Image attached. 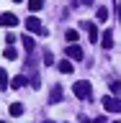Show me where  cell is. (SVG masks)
Listing matches in <instances>:
<instances>
[{"instance_id":"obj_1","label":"cell","mask_w":121,"mask_h":123,"mask_svg":"<svg viewBox=\"0 0 121 123\" xmlns=\"http://www.w3.org/2000/svg\"><path fill=\"white\" fill-rule=\"evenodd\" d=\"M72 92H75L77 98L88 100V98H90V82H88V80H80V82H75V85H72Z\"/></svg>"},{"instance_id":"obj_2","label":"cell","mask_w":121,"mask_h":123,"mask_svg":"<svg viewBox=\"0 0 121 123\" xmlns=\"http://www.w3.org/2000/svg\"><path fill=\"white\" fill-rule=\"evenodd\" d=\"M100 103L106 105L108 113H121V100L114 98V95H103V98H100Z\"/></svg>"},{"instance_id":"obj_3","label":"cell","mask_w":121,"mask_h":123,"mask_svg":"<svg viewBox=\"0 0 121 123\" xmlns=\"http://www.w3.org/2000/svg\"><path fill=\"white\" fill-rule=\"evenodd\" d=\"M26 31H28V33H46V31L41 28V23H39V18H34V15H31L28 21H26Z\"/></svg>"},{"instance_id":"obj_4","label":"cell","mask_w":121,"mask_h":123,"mask_svg":"<svg viewBox=\"0 0 121 123\" xmlns=\"http://www.w3.org/2000/svg\"><path fill=\"white\" fill-rule=\"evenodd\" d=\"M85 31H88V36H90V44H98V28H95V23H88V21H83L80 23Z\"/></svg>"},{"instance_id":"obj_5","label":"cell","mask_w":121,"mask_h":123,"mask_svg":"<svg viewBox=\"0 0 121 123\" xmlns=\"http://www.w3.org/2000/svg\"><path fill=\"white\" fill-rule=\"evenodd\" d=\"M0 26H3V28H13V26H18V18H15L13 13H3L0 15Z\"/></svg>"},{"instance_id":"obj_6","label":"cell","mask_w":121,"mask_h":123,"mask_svg":"<svg viewBox=\"0 0 121 123\" xmlns=\"http://www.w3.org/2000/svg\"><path fill=\"white\" fill-rule=\"evenodd\" d=\"M100 46H103V49H111V46H114V31H111V28L103 31V41H100Z\"/></svg>"},{"instance_id":"obj_7","label":"cell","mask_w":121,"mask_h":123,"mask_svg":"<svg viewBox=\"0 0 121 123\" xmlns=\"http://www.w3.org/2000/svg\"><path fill=\"white\" fill-rule=\"evenodd\" d=\"M67 56H70V59L83 62V49H80V46H67Z\"/></svg>"},{"instance_id":"obj_8","label":"cell","mask_w":121,"mask_h":123,"mask_svg":"<svg viewBox=\"0 0 121 123\" xmlns=\"http://www.w3.org/2000/svg\"><path fill=\"white\" fill-rule=\"evenodd\" d=\"M21 44H23V49H26V51H28V54L34 51V46H36V44H34V38H31V36H23V38H21Z\"/></svg>"},{"instance_id":"obj_9","label":"cell","mask_w":121,"mask_h":123,"mask_svg":"<svg viewBox=\"0 0 121 123\" xmlns=\"http://www.w3.org/2000/svg\"><path fill=\"white\" fill-rule=\"evenodd\" d=\"M57 67H59V72H64V74H72V64H70V59H62Z\"/></svg>"},{"instance_id":"obj_10","label":"cell","mask_w":121,"mask_h":123,"mask_svg":"<svg viewBox=\"0 0 121 123\" xmlns=\"http://www.w3.org/2000/svg\"><path fill=\"white\" fill-rule=\"evenodd\" d=\"M23 85H26V77H23V74H15L13 80H10V87H15V90H18V87H23Z\"/></svg>"},{"instance_id":"obj_11","label":"cell","mask_w":121,"mask_h":123,"mask_svg":"<svg viewBox=\"0 0 121 123\" xmlns=\"http://www.w3.org/2000/svg\"><path fill=\"white\" fill-rule=\"evenodd\" d=\"M44 8V0H28V10L31 13H36V10H41Z\"/></svg>"},{"instance_id":"obj_12","label":"cell","mask_w":121,"mask_h":123,"mask_svg":"<svg viewBox=\"0 0 121 123\" xmlns=\"http://www.w3.org/2000/svg\"><path fill=\"white\" fill-rule=\"evenodd\" d=\"M95 18H98L100 23H103V21H108V8H103V5H100L98 10H95Z\"/></svg>"},{"instance_id":"obj_13","label":"cell","mask_w":121,"mask_h":123,"mask_svg":"<svg viewBox=\"0 0 121 123\" xmlns=\"http://www.w3.org/2000/svg\"><path fill=\"white\" fill-rule=\"evenodd\" d=\"M10 115H23V105L21 103H13V105H10Z\"/></svg>"},{"instance_id":"obj_14","label":"cell","mask_w":121,"mask_h":123,"mask_svg":"<svg viewBox=\"0 0 121 123\" xmlns=\"http://www.w3.org/2000/svg\"><path fill=\"white\" fill-rule=\"evenodd\" d=\"M5 87H10L8 85V74H5V69H0V90H5Z\"/></svg>"},{"instance_id":"obj_15","label":"cell","mask_w":121,"mask_h":123,"mask_svg":"<svg viewBox=\"0 0 121 123\" xmlns=\"http://www.w3.org/2000/svg\"><path fill=\"white\" fill-rule=\"evenodd\" d=\"M57 100H62V87H54L52 90V103H57Z\"/></svg>"},{"instance_id":"obj_16","label":"cell","mask_w":121,"mask_h":123,"mask_svg":"<svg viewBox=\"0 0 121 123\" xmlns=\"http://www.w3.org/2000/svg\"><path fill=\"white\" fill-rule=\"evenodd\" d=\"M3 54H5V59H15V49H13V46H8Z\"/></svg>"},{"instance_id":"obj_17","label":"cell","mask_w":121,"mask_h":123,"mask_svg":"<svg viewBox=\"0 0 121 123\" xmlns=\"http://www.w3.org/2000/svg\"><path fill=\"white\" fill-rule=\"evenodd\" d=\"M64 38H67V41H77V31H67Z\"/></svg>"},{"instance_id":"obj_18","label":"cell","mask_w":121,"mask_h":123,"mask_svg":"<svg viewBox=\"0 0 121 123\" xmlns=\"http://www.w3.org/2000/svg\"><path fill=\"white\" fill-rule=\"evenodd\" d=\"M44 62H46V64H54V56L49 51H44Z\"/></svg>"},{"instance_id":"obj_19","label":"cell","mask_w":121,"mask_h":123,"mask_svg":"<svg viewBox=\"0 0 121 123\" xmlns=\"http://www.w3.org/2000/svg\"><path fill=\"white\" fill-rule=\"evenodd\" d=\"M93 123H106V118H103V115H98V118H95Z\"/></svg>"},{"instance_id":"obj_20","label":"cell","mask_w":121,"mask_h":123,"mask_svg":"<svg viewBox=\"0 0 121 123\" xmlns=\"http://www.w3.org/2000/svg\"><path fill=\"white\" fill-rule=\"evenodd\" d=\"M83 123H90V121H85V118H83Z\"/></svg>"},{"instance_id":"obj_21","label":"cell","mask_w":121,"mask_h":123,"mask_svg":"<svg viewBox=\"0 0 121 123\" xmlns=\"http://www.w3.org/2000/svg\"><path fill=\"white\" fill-rule=\"evenodd\" d=\"M13 3H21V0H13Z\"/></svg>"},{"instance_id":"obj_22","label":"cell","mask_w":121,"mask_h":123,"mask_svg":"<svg viewBox=\"0 0 121 123\" xmlns=\"http://www.w3.org/2000/svg\"><path fill=\"white\" fill-rule=\"evenodd\" d=\"M44 123H52V121H44Z\"/></svg>"},{"instance_id":"obj_23","label":"cell","mask_w":121,"mask_h":123,"mask_svg":"<svg viewBox=\"0 0 121 123\" xmlns=\"http://www.w3.org/2000/svg\"><path fill=\"white\" fill-rule=\"evenodd\" d=\"M114 123H121V121H114Z\"/></svg>"},{"instance_id":"obj_24","label":"cell","mask_w":121,"mask_h":123,"mask_svg":"<svg viewBox=\"0 0 121 123\" xmlns=\"http://www.w3.org/2000/svg\"><path fill=\"white\" fill-rule=\"evenodd\" d=\"M0 123H3V121H0Z\"/></svg>"}]
</instances>
